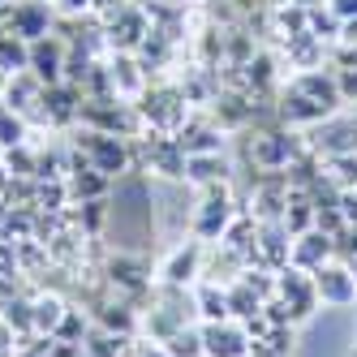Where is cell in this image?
Wrapping results in <instances>:
<instances>
[{"instance_id":"6da1fadb","label":"cell","mask_w":357,"mask_h":357,"mask_svg":"<svg viewBox=\"0 0 357 357\" xmlns=\"http://www.w3.org/2000/svg\"><path fill=\"white\" fill-rule=\"evenodd\" d=\"M202 353H211V357H241L245 353V336L220 319V323H211L207 331H202Z\"/></svg>"},{"instance_id":"7a4b0ae2","label":"cell","mask_w":357,"mask_h":357,"mask_svg":"<svg viewBox=\"0 0 357 357\" xmlns=\"http://www.w3.org/2000/svg\"><path fill=\"white\" fill-rule=\"evenodd\" d=\"M198 353H202V336H198V331H172L168 357H198Z\"/></svg>"},{"instance_id":"3957f363","label":"cell","mask_w":357,"mask_h":357,"mask_svg":"<svg viewBox=\"0 0 357 357\" xmlns=\"http://www.w3.org/2000/svg\"><path fill=\"white\" fill-rule=\"evenodd\" d=\"M190 271H194V250H181L168 263V280H172V284H181V280H190Z\"/></svg>"},{"instance_id":"277c9868","label":"cell","mask_w":357,"mask_h":357,"mask_svg":"<svg viewBox=\"0 0 357 357\" xmlns=\"http://www.w3.org/2000/svg\"><path fill=\"white\" fill-rule=\"evenodd\" d=\"M323 284H327V297H331V301H344V297H349L344 271H323Z\"/></svg>"},{"instance_id":"5b68a950","label":"cell","mask_w":357,"mask_h":357,"mask_svg":"<svg viewBox=\"0 0 357 357\" xmlns=\"http://www.w3.org/2000/svg\"><path fill=\"white\" fill-rule=\"evenodd\" d=\"M0 142H22V125H17V121H13V125L0 121Z\"/></svg>"},{"instance_id":"8992f818","label":"cell","mask_w":357,"mask_h":357,"mask_svg":"<svg viewBox=\"0 0 357 357\" xmlns=\"http://www.w3.org/2000/svg\"><path fill=\"white\" fill-rule=\"evenodd\" d=\"M142 357H168V349H151V353H142Z\"/></svg>"},{"instance_id":"52a82bcc","label":"cell","mask_w":357,"mask_h":357,"mask_svg":"<svg viewBox=\"0 0 357 357\" xmlns=\"http://www.w3.org/2000/svg\"><path fill=\"white\" fill-rule=\"evenodd\" d=\"M65 5H69V9H78V5H86V0H65Z\"/></svg>"}]
</instances>
